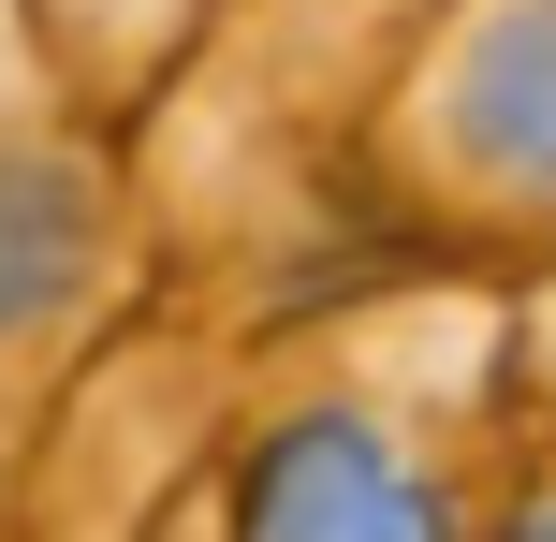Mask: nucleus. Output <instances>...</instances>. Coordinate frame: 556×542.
Segmentation results:
<instances>
[{"instance_id":"1","label":"nucleus","mask_w":556,"mask_h":542,"mask_svg":"<svg viewBox=\"0 0 556 542\" xmlns=\"http://www.w3.org/2000/svg\"><path fill=\"white\" fill-rule=\"evenodd\" d=\"M513 484L528 440L498 308L381 293L264 352L220 455V542H498Z\"/></svg>"},{"instance_id":"2","label":"nucleus","mask_w":556,"mask_h":542,"mask_svg":"<svg viewBox=\"0 0 556 542\" xmlns=\"http://www.w3.org/2000/svg\"><path fill=\"white\" fill-rule=\"evenodd\" d=\"M352 176L469 264H556V0H454L366 103Z\"/></svg>"},{"instance_id":"3","label":"nucleus","mask_w":556,"mask_h":542,"mask_svg":"<svg viewBox=\"0 0 556 542\" xmlns=\"http://www.w3.org/2000/svg\"><path fill=\"white\" fill-rule=\"evenodd\" d=\"M132 293V191L88 133L0 147V367H59Z\"/></svg>"},{"instance_id":"4","label":"nucleus","mask_w":556,"mask_h":542,"mask_svg":"<svg viewBox=\"0 0 556 542\" xmlns=\"http://www.w3.org/2000/svg\"><path fill=\"white\" fill-rule=\"evenodd\" d=\"M454 0H220L205 45L264 88V103L323 117V133H366V103L395 88V59L440 29Z\"/></svg>"},{"instance_id":"5","label":"nucleus","mask_w":556,"mask_h":542,"mask_svg":"<svg viewBox=\"0 0 556 542\" xmlns=\"http://www.w3.org/2000/svg\"><path fill=\"white\" fill-rule=\"evenodd\" d=\"M29 133H74V103H59V59L29 29V0H0V147H29Z\"/></svg>"},{"instance_id":"6","label":"nucleus","mask_w":556,"mask_h":542,"mask_svg":"<svg viewBox=\"0 0 556 542\" xmlns=\"http://www.w3.org/2000/svg\"><path fill=\"white\" fill-rule=\"evenodd\" d=\"M498 542H556V440L528 455V484H513V514H498Z\"/></svg>"},{"instance_id":"7","label":"nucleus","mask_w":556,"mask_h":542,"mask_svg":"<svg viewBox=\"0 0 556 542\" xmlns=\"http://www.w3.org/2000/svg\"><path fill=\"white\" fill-rule=\"evenodd\" d=\"M162 542H220V499H191V514H176V528H162Z\"/></svg>"}]
</instances>
